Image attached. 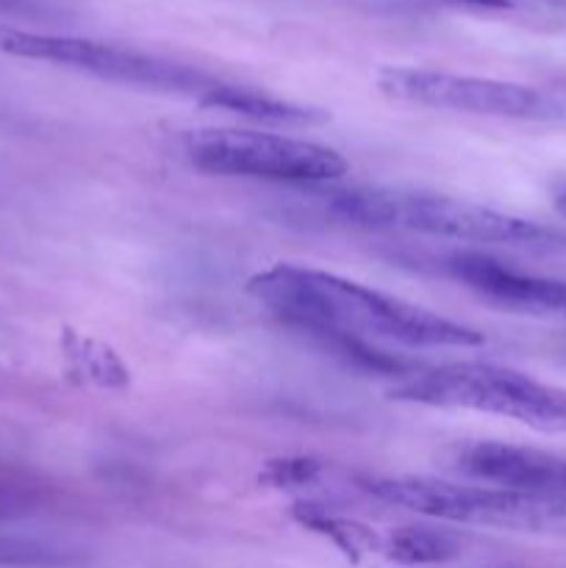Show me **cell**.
Listing matches in <instances>:
<instances>
[{
	"label": "cell",
	"instance_id": "cell-1",
	"mask_svg": "<svg viewBox=\"0 0 566 568\" xmlns=\"http://www.w3.org/2000/svg\"><path fill=\"white\" fill-rule=\"evenodd\" d=\"M244 288L281 325L342 355L347 364L381 375L405 377L411 372H405L403 358H394L377 344L411 349H466L483 344V333L472 325L316 266L275 264L255 272Z\"/></svg>",
	"mask_w": 566,
	"mask_h": 568
},
{
	"label": "cell",
	"instance_id": "cell-2",
	"mask_svg": "<svg viewBox=\"0 0 566 568\" xmlns=\"http://www.w3.org/2000/svg\"><path fill=\"white\" fill-rule=\"evenodd\" d=\"M322 200L338 220L350 225L377 227V231H405L433 239H453V242L505 244V247L558 244V236L536 222L438 192L350 186L327 189L322 192Z\"/></svg>",
	"mask_w": 566,
	"mask_h": 568
},
{
	"label": "cell",
	"instance_id": "cell-3",
	"mask_svg": "<svg viewBox=\"0 0 566 568\" xmlns=\"http://www.w3.org/2000/svg\"><path fill=\"white\" fill-rule=\"evenodd\" d=\"M386 397L422 408L503 416L549 436L566 433V388L483 361H461L411 372L388 388Z\"/></svg>",
	"mask_w": 566,
	"mask_h": 568
},
{
	"label": "cell",
	"instance_id": "cell-4",
	"mask_svg": "<svg viewBox=\"0 0 566 568\" xmlns=\"http://www.w3.org/2000/svg\"><path fill=\"white\" fill-rule=\"evenodd\" d=\"M361 488L381 503L453 525L566 532V503H549L483 483L469 486V483L433 480V477H370L361 480Z\"/></svg>",
	"mask_w": 566,
	"mask_h": 568
},
{
	"label": "cell",
	"instance_id": "cell-5",
	"mask_svg": "<svg viewBox=\"0 0 566 568\" xmlns=\"http://www.w3.org/2000/svg\"><path fill=\"white\" fill-rule=\"evenodd\" d=\"M189 164L209 175L259 178L275 183H331L347 175L350 161L327 144L244 128H200L183 136Z\"/></svg>",
	"mask_w": 566,
	"mask_h": 568
},
{
	"label": "cell",
	"instance_id": "cell-6",
	"mask_svg": "<svg viewBox=\"0 0 566 568\" xmlns=\"http://www.w3.org/2000/svg\"><path fill=\"white\" fill-rule=\"evenodd\" d=\"M0 53L14 55V59L48 61V64L87 72V75L120 83V87L189 94L194 100L203 98L216 83V78L209 75V72L181 64V61L164 59V55L120 48V44L98 42V39L37 33L11 26H0Z\"/></svg>",
	"mask_w": 566,
	"mask_h": 568
},
{
	"label": "cell",
	"instance_id": "cell-7",
	"mask_svg": "<svg viewBox=\"0 0 566 568\" xmlns=\"http://www.w3.org/2000/svg\"><path fill=\"white\" fill-rule=\"evenodd\" d=\"M377 89L388 100L455 114L497 116V120H555L560 105L542 89L497 78L458 75L427 67H381Z\"/></svg>",
	"mask_w": 566,
	"mask_h": 568
},
{
	"label": "cell",
	"instance_id": "cell-8",
	"mask_svg": "<svg viewBox=\"0 0 566 568\" xmlns=\"http://www.w3.org/2000/svg\"><path fill=\"white\" fill-rule=\"evenodd\" d=\"M453 471L549 503H566V458L536 447L505 442H464L444 453Z\"/></svg>",
	"mask_w": 566,
	"mask_h": 568
},
{
	"label": "cell",
	"instance_id": "cell-9",
	"mask_svg": "<svg viewBox=\"0 0 566 568\" xmlns=\"http://www.w3.org/2000/svg\"><path fill=\"white\" fill-rule=\"evenodd\" d=\"M444 266L486 303L519 314L566 320V281L530 275L483 253H453L444 258Z\"/></svg>",
	"mask_w": 566,
	"mask_h": 568
},
{
	"label": "cell",
	"instance_id": "cell-10",
	"mask_svg": "<svg viewBox=\"0 0 566 568\" xmlns=\"http://www.w3.org/2000/svg\"><path fill=\"white\" fill-rule=\"evenodd\" d=\"M198 103L203 109L225 111V114L244 116V120L270 128H316L331 122V114L316 105L292 103V100L275 98V94L242 87V83L216 81L203 98H198Z\"/></svg>",
	"mask_w": 566,
	"mask_h": 568
},
{
	"label": "cell",
	"instance_id": "cell-11",
	"mask_svg": "<svg viewBox=\"0 0 566 568\" xmlns=\"http://www.w3.org/2000/svg\"><path fill=\"white\" fill-rule=\"evenodd\" d=\"M383 552L388 560L403 566H431L444 564V560L458 558L464 544L455 532L438 530V527L427 525H408L394 527L386 538L381 541Z\"/></svg>",
	"mask_w": 566,
	"mask_h": 568
},
{
	"label": "cell",
	"instance_id": "cell-12",
	"mask_svg": "<svg viewBox=\"0 0 566 568\" xmlns=\"http://www.w3.org/2000/svg\"><path fill=\"white\" fill-rule=\"evenodd\" d=\"M292 516L300 527L316 532V536H325L333 547H338L353 560H358L370 549L381 547V538L370 527L355 519H347V516L333 514V510L322 508V505L300 503L292 508Z\"/></svg>",
	"mask_w": 566,
	"mask_h": 568
},
{
	"label": "cell",
	"instance_id": "cell-13",
	"mask_svg": "<svg viewBox=\"0 0 566 568\" xmlns=\"http://www.w3.org/2000/svg\"><path fill=\"white\" fill-rule=\"evenodd\" d=\"M322 475V464L314 458H275L266 460L264 469H261L259 483L270 488H281V491H292V488H305L314 486Z\"/></svg>",
	"mask_w": 566,
	"mask_h": 568
},
{
	"label": "cell",
	"instance_id": "cell-14",
	"mask_svg": "<svg viewBox=\"0 0 566 568\" xmlns=\"http://www.w3.org/2000/svg\"><path fill=\"white\" fill-rule=\"evenodd\" d=\"M59 549L33 538L0 536V566H50L59 564Z\"/></svg>",
	"mask_w": 566,
	"mask_h": 568
},
{
	"label": "cell",
	"instance_id": "cell-15",
	"mask_svg": "<svg viewBox=\"0 0 566 568\" xmlns=\"http://www.w3.org/2000/svg\"><path fill=\"white\" fill-rule=\"evenodd\" d=\"M37 503L39 497L31 486H22V483L0 477V521L31 514L37 508Z\"/></svg>",
	"mask_w": 566,
	"mask_h": 568
},
{
	"label": "cell",
	"instance_id": "cell-16",
	"mask_svg": "<svg viewBox=\"0 0 566 568\" xmlns=\"http://www.w3.org/2000/svg\"><path fill=\"white\" fill-rule=\"evenodd\" d=\"M455 6H472V9H511V0H444Z\"/></svg>",
	"mask_w": 566,
	"mask_h": 568
},
{
	"label": "cell",
	"instance_id": "cell-17",
	"mask_svg": "<svg viewBox=\"0 0 566 568\" xmlns=\"http://www.w3.org/2000/svg\"><path fill=\"white\" fill-rule=\"evenodd\" d=\"M547 3H558V6H566V0H547Z\"/></svg>",
	"mask_w": 566,
	"mask_h": 568
}]
</instances>
